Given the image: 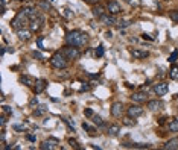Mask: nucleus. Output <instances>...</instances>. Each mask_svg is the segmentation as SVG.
Returning a JSON list of instances; mask_svg holds the SVG:
<instances>
[{
    "label": "nucleus",
    "mask_w": 178,
    "mask_h": 150,
    "mask_svg": "<svg viewBox=\"0 0 178 150\" xmlns=\"http://www.w3.org/2000/svg\"><path fill=\"white\" fill-rule=\"evenodd\" d=\"M12 129H14L15 132H24V129H26V127H24V125H14V126H12Z\"/></svg>",
    "instance_id": "obj_34"
},
{
    "label": "nucleus",
    "mask_w": 178,
    "mask_h": 150,
    "mask_svg": "<svg viewBox=\"0 0 178 150\" xmlns=\"http://www.w3.org/2000/svg\"><path fill=\"white\" fill-rule=\"evenodd\" d=\"M15 2H21V0H15Z\"/></svg>",
    "instance_id": "obj_50"
},
{
    "label": "nucleus",
    "mask_w": 178,
    "mask_h": 150,
    "mask_svg": "<svg viewBox=\"0 0 178 150\" xmlns=\"http://www.w3.org/2000/svg\"><path fill=\"white\" fill-rule=\"evenodd\" d=\"M164 150H175L178 149V138H172V139H169L167 143L163 146Z\"/></svg>",
    "instance_id": "obj_21"
},
{
    "label": "nucleus",
    "mask_w": 178,
    "mask_h": 150,
    "mask_svg": "<svg viewBox=\"0 0 178 150\" xmlns=\"http://www.w3.org/2000/svg\"><path fill=\"white\" fill-rule=\"evenodd\" d=\"M127 147H132V149H149V144H140V143H128L125 144Z\"/></svg>",
    "instance_id": "obj_25"
},
{
    "label": "nucleus",
    "mask_w": 178,
    "mask_h": 150,
    "mask_svg": "<svg viewBox=\"0 0 178 150\" xmlns=\"http://www.w3.org/2000/svg\"><path fill=\"white\" fill-rule=\"evenodd\" d=\"M46 112H47V106L41 105V106H37V108L34 109V115H35V117H41V115H44Z\"/></svg>",
    "instance_id": "obj_22"
},
{
    "label": "nucleus",
    "mask_w": 178,
    "mask_h": 150,
    "mask_svg": "<svg viewBox=\"0 0 178 150\" xmlns=\"http://www.w3.org/2000/svg\"><path fill=\"white\" fill-rule=\"evenodd\" d=\"M90 90V85H82L81 86V91H88Z\"/></svg>",
    "instance_id": "obj_47"
},
{
    "label": "nucleus",
    "mask_w": 178,
    "mask_h": 150,
    "mask_svg": "<svg viewBox=\"0 0 178 150\" xmlns=\"http://www.w3.org/2000/svg\"><path fill=\"white\" fill-rule=\"evenodd\" d=\"M32 56H34V58H37V59H43V55L40 53V52H35V50L32 52Z\"/></svg>",
    "instance_id": "obj_41"
},
{
    "label": "nucleus",
    "mask_w": 178,
    "mask_h": 150,
    "mask_svg": "<svg viewBox=\"0 0 178 150\" xmlns=\"http://www.w3.org/2000/svg\"><path fill=\"white\" fill-rule=\"evenodd\" d=\"M23 14H26V15H28L29 17V20H34V18H37V17H38V11L37 9H35V8H23V9H20Z\"/></svg>",
    "instance_id": "obj_19"
},
{
    "label": "nucleus",
    "mask_w": 178,
    "mask_h": 150,
    "mask_svg": "<svg viewBox=\"0 0 178 150\" xmlns=\"http://www.w3.org/2000/svg\"><path fill=\"white\" fill-rule=\"evenodd\" d=\"M131 99H132V102H134V103H145V102H148V96L143 91H139V93L132 94Z\"/></svg>",
    "instance_id": "obj_16"
},
{
    "label": "nucleus",
    "mask_w": 178,
    "mask_h": 150,
    "mask_svg": "<svg viewBox=\"0 0 178 150\" xmlns=\"http://www.w3.org/2000/svg\"><path fill=\"white\" fill-rule=\"evenodd\" d=\"M0 8H2V14H5V0H2V2H0Z\"/></svg>",
    "instance_id": "obj_44"
},
{
    "label": "nucleus",
    "mask_w": 178,
    "mask_h": 150,
    "mask_svg": "<svg viewBox=\"0 0 178 150\" xmlns=\"http://www.w3.org/2000/svg\"><path fill=\"white\" fill-rule=\"evenodd\" d=\"M84 115H85V117H93L94 112H93L92 108H87V109H84Z\"/></svg>",
    "instance_id": "obj_36"
},
{
    "label": "nucleus",
    "mask_w": 178,
    "mask_h": 150,
    "mask_svg": "<svg viewBox=\"0 0 178 150\" xmlns=\"http://www.w3.org/2000/svg\"><path fill=\"white\" fill-rule=\"evenodd\" d=\"M146 108L149 109V111H158V109H162L163 108V102L162 100H149L148 103H146Z\"/></svg>",
    "instance_id": "obj_18"
},
{
    "label": "nucleus",
    "mask_w": 178,
    "mask_h": 150,
    "mask_svg": "<svg viewBox=\"0 0 178 150\" xmlns=\"http://www.w3.org/2000/svg\"><path fill=\"white\" fill-rule=\"evenodd\" d=\"M169 18H171L174 23H178V11H177V9H174V11L169 12Z\"/></svg>",
    "instance_id": "obj_30"
},
{
    "label": "nucleus",
    "mask_w": 178,
    "mask_h": 150,
    "mask_svg": "<svg viewBox=\"0 0 178 150\" xmlns=\"http://www.w3.org/2000/svg\"><path fill=\"white\" fill-rule=\"evenodd\" d=\"M167 91H169V83L167 82H158L155 86H154V93L157 94V96H164V94H167Z\"/></svg>",
    "instance_id": "obj_10"
},
{
    "label": "nucleus",
    "mask_w": 178,
    "mask_h": 150,
    "mask_svg": "<svg viewBox=\"0 0 178 150\" xmlns=\"http://www.w3.org/2000/svg\"><path fill=\"white\" fill-rule=\"evenodd\" d=\"M32 33H34V32H32L31 29L23 28V29H20V30H17V37H19L20 41H28V40L32 38Z\"/></svg>",
    "instance_id": "obj_11"
},
{
    "label": "nucleus",
    "mask_w": 178,
    "mask_h": 150,
    "mask_svg": "<svg viewBox=\"0 0 178 150\" xmlns=\"http://www.w3.org/2000/svg\"><path fill=\"white\" fill-rule=\"evenodd\" d=\"M107 9H108V12H110V14L117 15V14H120V12H122V6H120V3H119V2H116V0H110V2L107 3Z\"/></svg>",
    "instance_id": "obj_8"
},
{
    "label": "nucleus",
    "mask_w": 178,
    "mask_h": 150,
    "mask_svg": "<svg viewBox=\"0 0 178 150\" xmlns=\"http://www.w3.org/2000/svg\"><path fill=\"white\" fill-rule=\"evenodd\" d=\"M38 8L43 9V11H50L52 5H50V2H47V0H38Z\"/></svg>",
    "instance_id": "obj_23"
},
{
    "label": "nucleus",
    "mask_w": 178,
    "mask_h": 150,
    "mask_svg": "<svg viewBox=\"0 0 178 150\" xmlns=\"http://www.w3.org/2000/svg\"><path fill=\"white\" fill-rule=\"evenodd\" d=\"M127 114L132 118H137L143 114V108L140 106V103H134V105H131L129 108H127Z\"/></svg>",
    "instance_id": "obj_6"
},
{
    "label": "nucleus",
    "mask_w": 178,
    "mask_h": 150,
    "mask_svg": "<svg viewBox=\"0 0 178 150\" xmlns=\"http://www.w3.org/2000/svg\"><path fill=\"white\" fill-rule=\"evenodd\" d=\"M129 53H131L132 58H136V59H145V58L149 56V52L148 50H140V49H131Z\"/></svg>",
    "instance_id": "obj_12"
},
{
    "label": "nucleus",
    "mask_w": 178,
    "mask_h": 150,
    "mask_svg": "<svg viewBox=\"0 0 178 150\" xmlns=\"http://www.w3.org/2000/svg\"><path fill=\"white\" fill-rule=\"evenodd\" d=\"M29 105H31V106L32 108H35V106H37V105H38V99H37V97H32V99H31V102H29Z\"/></svg>",
    "instance_id": "obj_39"
},
{
    "label": "nucleus",
    "mask_w": 178,
    "mask_h": 150,
    "mask_svg": "<svg viewBox=\"0 0 178 150\" xmlns=\"http://www.w3.org/2000/svg\"><path fill=\"white\" fill-rule=\"evenodd\" d=\"M69 144H70V147L78 149V141H76V139H73V138H69Z\"/></svg>",
    "instance_id": "obj_38"
},
{
    "label": "nucleus",
    "mask_w": 178,
    "mask_h": 150,
    "mask_svg": "<svg viewBox=\"0 0 178 150\" xmlns=\"http://www.w3.org/2000/svg\"><path fill=\"white\" fill-rule=\"evenodd\" d=\"M167 127H169V130H171V132H178V120H172L167 125Z\"/></svg>",
    "instance_id": "obj_28"
},
{
    "label": "nucleus",
    "mask_w": 178,
    "mask_h": 150,
    "mask_svg": "<svg viewBox=\"0 0 178 150\" xmlns=\"http://www.w3.org/2000/svg\"><path fill=\"white\" fill-rule=\"evenodd\" d=\"M82 127H84V130H87V134L90 135V137H96V135H97V132H96L90 125H87V123H82Z\"/></svg>",
    "instance_id": "obj_24"
},
{
    "label": "nucleus",
    "mask_w": 178,
    "mask_h": 150,
    "mask_svg": "<svg viewBox=\"0 0 178 150\" xmlns=\"http://www.w3.org/2000/svg\"><path fill=\"white\" fill-rule=\"evenodd\" d=\"M177 59H178V50H174L172 53H171V56H169V62H171V64H174Z\"/></svg>",
    "instance_id": "obj_31"
},
{
    "label": "nucleus",
    "mask_w": 178,
    "mask_h": 150,
    "mask_svg": "<svg viewBox=\"0 0 178 150\" xmlns=\"http://www.w3.org/2000/svg\"><path fill=\"white\" fill-rule=\"evenodd\" d=\"M119 132H120L119 125H108V127H107V134H108V137H117Z\"/></svg>",
    "instance_id": "obj_20"
},
{
    "label": "nucleus",
    "mask_w": 178,
    "mask_h": 150,
    "mask_svg": "<svg viewBox=\"0 0 178 150\" xmlns=\"http://www.w3.org/2000/svg\"><path fill=\"white\" fill-rule=\"evenodd\" d=\"M123 112H125V106H123V103L120 102H114L111 105V115L116 117V118H120L123 115Z\"/></svg>",
    "instance_id": "obj_7"
},
{
    "label": "nucleus",
    "mask_w": 178,
    "mask_h": 150,
    "mask_svg": "<svg viewBox=\"0 0 178 150\" xmlns=\"http://www.w3.org/2000/svg\"><path fill=\"white\" fill-rule=\"evenodd\" d=\"M107 8L104 6V5H101V3H96V5H93V8H92V14L96 17V18H101V17L107 12L105 11Z\"/></svg>",
    "instance_id": "obj_13"
},
{
    "label": "nucleus",
    "mask_w": 178,
    "mask_h": 150,
    "mask_svg": "<svg viewBox=\"0 0 178 150\" xmlns=\"http://www.w3.org/2000/svg\"><path fill=\"white\" fill-rule=\"evenodd\" d=\"M61 53H63L69 61H76V59H79V56H81V52L78 50V47H75V46H69V44H67L66 47H63Z\"/></svg>",
    "instance_id": "obj_4"
},
{
    "label": "nucleus",
    "mask_w": 178,
    "mask_h": 150,
    "mask_svg": "<svg viewBox=\"0 0 178 150\" xmlns=\"http://www.w3.org/2000/svg\"><path fill=\"white\" fill-rule=\"evenodd\" d=\"M123 125H125V126H136V125H137V121L132 118V117L128 115V117L123 118Z\"/></svg>",
    "instance_id": "obj_27"
},
{
    "label": "nucleus",
    "mask_w": 178,
    "mask_h": 150,
    "mask_svg": "<svg viewBox=\"0 0 178 150\" xmlns=\"http://www.w3.org/2000/svg\"><path fill=\"white\" fill-rule=\"evenodd\" d=\"M66 42L69 46H75V47H84L88 42V35L81 30H72L67 32L66 35Z\"/></svg>",
    "instance_id": "obj_1"
},
{
    "label": "nucleus",
    "mask_w": 178,
    "mask_h": 150,
    "mask_svg": "<svg viewBox=\"0 0 178 150\" xmlns=\"http://www.w3.org/2000/svg\"><path fill=\"white\" fill-rule=\"evenodd\" d=\"M40 149H43V150H58L59 149V141L56 138H49L46 141H43Z\"/></svg>",
    "instance_id": "obj_5"
},
{
    "label": "nucleus",
    "mask_w": 178,
    "mask_h": 150,
    "mask_svg": "<svg viewBox=\"0 0 178 150\" xmlns=\"http://www.w3.org/2000/svg\"><path fill=\"white\" fill-rule=\"evenodd\" d=\"M125 2H127V3H129L131 6H134V8H137V6H140V3H142V2H140V0H125Z\"/></svg>",
    "instance_id": "obj_35"
},
{
    "label": "nucleus",
    "mask_w": 178,
    "mask_h": 150,
    "mask_svg": "<svg viewBox=\"0 0 178 150\" xmlns=\"http://www.w3.org/2000/svg\"><path fill=\"white\" fill-rule=\"evenodd\" d=\"M37 44H38L40 49H44V47H43V37H40V38L37 40Z\"/></svg>",
    "instance_id": "obj_43"
},
{
    "label": "nucleus",
    "mask_w": 178,
    "mask_h": 150,
    "mask_svg": "<svg viewBox=\"0 0 178 150\" xmlns=\"http://www.w3.org/2000/svg\"><path fill=\"white\" fill-rule=\"evenodd\" d=\"M169 77L174 79V81H178V65L177 67L174 65L171 70H169Z\"/></svg>",
    "instance_id": "obj_26"
},
{
    "label": "nucleus",
    "mask_w": 178,
    "mask_h": 150,
    "mask_svg": "<svg viewBox=\"0 0 178 150\" xmlns=\"http://www.w3.org/2000/svg\"><path fill=\"white\" fill-rule=\"evenodd\" d=\"M101 21H102V24H105V26H113V24H116L117 23V20H116V17L113 15V14H104L102 17H101Z\"/></svg>",
    "instance_id": "obj_17"
},
{
    "label": "nucleus",
    "mask_w": 178,
    "mask_h": 150,
    "mask_svg": "<svg viewBox=\"0 0 178 150\" xmlns=\"http://www.w3.org/2000/svg\"><path fill=\"white\" fill-rule=\"evenodd\" d=\"M19 81H20V83H23L24 86H34L35 82H37V79L32 77V76H29V74H21Z\"/></svg>",
    "instance_id": "obj_15"
},
{
    "label": "nucleus",
    "mask_w": 178,
    "mask_h": 150,
    "mask_svg": "<svg viewBox=\"0 0 178 150\" xmlns=\"http://www.w3.org/2000/svg\"><path fill=\"white\" fill-rule=\"evenodd\" d=\"M43 24H44V18H43L41 15H38L37 18H34V20L29 21V29H31L32 32H38V30L43 28Z\"/></svg>",
    "instance_id": "obj_9"
},
{
    "label": "nucleus",
    "mask_w": 178,
    "mask_h": 150,
    "mask_svg": "<svg viewBox=\"0 0 178 150\" xmlns=\"http://www.w3.org/2000/svg\"><path fill=\"white\" fill-rule=\"evenodd\" d=\"M46 88H47V82L44 81V79H37V82H35V85H34V93L41 94Z\"/></svg>",
    "instance_id": "obj_14"
},
{
    "label": "nucleus",
    "mask_w": 178,
    "mask_h": 150,
    "mask_svg": "<svg viewBox=\"0 0 178 150\" xmlns=\"http://www.w3.org/2000/svg\"><path fill=\"white\" fill-rule=\"evenodd\" d=\"M94 55H96V58H102L104 56V46H97Z\"/></svg>",
    "instance_id": "obj_32"
},
{
    "label": "nucleus",
    "mask_w": 178,
    "mask_h": 150,
    "mask_svg": "<svg viewBox=\"0 0 178 150\" xmlns=\"http://www.w3.org/2000/svg\"><path fill=\"white\" fill-rule=\"evenodd\" d=\"M67 64H69V59L61 53V52L59 53H55L50 58V65L53 68H56V70H64L67 67Z\"/></svg>",
    "instance_id": "obj_3"
},
{
    "label": "nucleus",
    "mask_w": 178,
    "mask_h": 150,
    "mask_svg": "<svg viewBox=\"0 0 178 150\" xmlns=\"http://www.w3.org/2000/svg\"><path fill=\"white\" fill-rule=\"evenodd\" d=\"M142 38H143V40H148V41H152V40H154L152 37H149L148 33H142Z\"/></svg>",
    "instance_id": "obj_42"
},
{
    "label": "nucleus",
    "mask_w": 178,
    "mask_h": 150,
    "mask_svg": "<svg viewBox=\"0 0 178 150\" xmlns=\"http://www.w3.org/2000/svg\"><path fill=\"white\" fill-rule=\"evenodd\" d=\"M64 15H66V17H69V18H70V17H72L73 14L70 12V9H64Z\"/></svg>",
    "instance_id": "obj_45"
},
{
    "label": "nucleus",
    "mask_w": 178,
    "mask_h": 150,
    "mask_svg": "<svg viewBox=\"0 0 178 150\" xmlns=\"http://www.w3.org/2000/svg\"><path fill=\"white\" fill-rule=\"evenodd\" d=\"M85 2H88L90 5H96V3H99V0H85Z\"/></svg>",
    "instance_id": "obj_48"
},
{
    "label": "nucleus",
    "mask_w": 178,
    "mask_h": 150,
    "mask_svg": "<svg viewBox=\"0 0 178 150\" xmlns=\"http://www.w3.org/2000/svg\"><path fill=\"white\" fill-rule=\"evenodd\" d=\"M6 125V115H5V114H2V117H0V126H5Z\"/></svg>",
    "instance_id": "obj_40"
},
{
    "label": "nucleus",
    "mask_w": 178,
    "mask_h": 150,
    "mask_svg": "<svg viewBox=\"0 0 178 150\" xmlns=\"http://www.w3.org/2000/svg\"><path fill=\"white\" fill-rule=\"evenodd\" d=\"M2 111H3L5 115H12V109H11L9 106H3V108H2Z\"/></svg>",
    "instance_id": "obj_37"
},
{
    "label": "nucleus",
    "mask_w": 178,
    "mask_h": 150,
    "mask_svg": "<svg viewBox=\"0 0 178 150\" xmlns=\"http://www.w3.org/2000/svg\"><path fill=\"white\" fill-rule=\"evenodd\" d=\"M92 120H93V123H94L96 126H105V123L102 121V118H101L99 115H93Z\"/></svg>",
    "instance_id": "obj_29"
},
{
    "label": "nucleus",
    "mask_w": 178,
    "mask_h": 150,
    "mask_svg": "<svg viewBox=\"0 0 178 150\" xmlns=\"http://www.w3.org/2000/svg\"><path fill=\"white\" fill-rule=\"evenodd\" d=\"M105 37L107 38H113V33L111 32H105Z\"/></svg>",
    "instance_id": "obj_49"
},
{
    "label": "nucleus",
    "mask_w": 178,
    "mask_h": 150,
    "mask_svg": "<svg viewBox=\"0 0 178 150\" xmlns=\"http://www.w3.org/2000/svg\"><path fill=\"white\" fill-rule=\"evenodd\" d=\"M29 21H31V20H29V17L20 11V12L12 18V21H11V28L15 29V30H20V29L26 28V24H28Z\"/></svg>",
    "instance_id": "obj_2"
},
{
    "label": "nucleus",
    "mask_w": 178,
    "mask_h": 150,
    "mask_svg": "<svg viewBox=\"0 0 178 150\" xmlns=\"http://www.w3.org/2000/svg\"><path fill=\"white\" fill-rule=\"evenodd\" d=\"M117 23H119V29H125V28H128V26H129V21L128 20H120Z\"/></svg>",
    "instance_id": "obj_33"
},
{
    "label": "nucleus",
    "mask_w": 178,
    "mask_h": 150,
    "mask_svg": "<svg viewBox=\"0 0 178 150\" xmlns=\"http://www.w3.org/2000/svg\"><path fill=\"white\" fill-rule=\"evenodd\" d=\"M28 139H29V141H32V143H35V141H37V137H34V135H28Z\"/></svg>",
    "instance_id": "obj_46"
}]
</instances>
